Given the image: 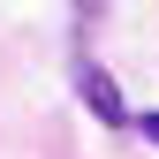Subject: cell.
<instances>
[{
    "label": "cell",
    "mask_w": 159,
    "mask_h": 159,
    "mask_svg": "<svg viewBox=\"0 0 159 159\" xmlns=\"http://www.w3.org/2000/svg\"><path fill=\"white\" fill-rule=\"evenodd\" d=\"M136 129H144V136H152V144H159V114H136Z\"/></svg>",
    "instance_id": "7a4b0ae2"
},
{
    "label": "cell",
    "mask_w": 159,
    "mask_h": 159,
    "mask_svg": "<svg viewBox=\"0 0 159 159\" xmlns=\"http://www.w3.org/2000/svg\"><path fill=\"white\" fill-rule=\"evenodd\" d=\"M68 84H76V98L91 106V121H106V129H121V121H129V98H121V84H114V76L98 68L91 53H76V61H68Z\"/></svg>",
    "instance_id": "6da1fadb"
}]
</instances>
